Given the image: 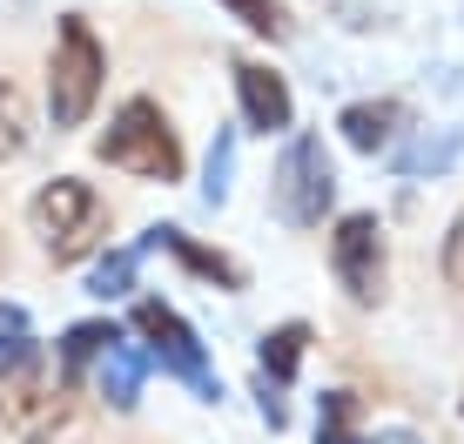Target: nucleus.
<instances>
[{"mask_svg":"<svg viewBox=\"0 0 464 444\" xmlns=\"http://www.w3.org/2000/svg\"><path fill=\"white\" fill-rule=\"evenodd\" d=\"M88 371H94V391H102L115 410H135L141 404V377H149V351H135L128 337H115V343H102V357H94Z\"/></svg>","mask_w":464,"mask_h":444,"instance_id":"obj_10","label":"nucleus"},{"mask_svg":"<svg viewBox=\"0 0 464 444\" xmlns=\"http://www.w3.org/2000/svg\"><path fill=\"white\" fill-rule=\"evenodd\" d=\"M229 162H236V135L222 129L216 149H209V169H202V202H209V209H222V202H229Z\"/></svg>","mask_w":464,"mask_h":444,"instance_id":"obj_19","label":"nucleus"},{"mask_svg":"<svg viewBox=\"0 0 464 444\" xmlns=\"http://www.w3.org/2000/svg\"><path fill=\"white\" fill-rule=\"evenodd\" d=\"M155 249H169V256L182 263L188 276L216 283V290H243V283H249V269L236 263V256H222V249H202L196 236H188V229H175V222H162V229H155Z\"/></svg>","mask_w":464,"mask_h":444,"instance_id":"obj_11","label":"nucleus"},{"mask_svg":"<svg viewBox=\"0 0 464 444\" xmlns=\"http://www.w3.org/2000/svg\"><path fill=\"white\" fill-rule=\"evenodd\" d=\"M444 283L464 296V209H458L451 229H444Z\"/></svg>","mask_w":464,"mask_h":444,"instance_id":"obj_21","label":"nucleus"},{"mask_svg":"<svg viewBox=\"0 0 464 444\" xmlns=\"http://www.w3.org/2000/svg\"><path fill=\"white\" fill-rule=\"evenodd\" d=\"M149 249H155V229L135 236L128 249H108V256L94 263V276H88V296H102V304L128 296V290H135V269H141V256H149Z\"/></svg>","mask_w":464,"mask_h":444,"instance_id":"obj_14","label":"nucleus"},{"mask_svg":"<svg viewBox=\"0 0 464 444\" xmlns=\"http://www.w3.org/2000/svg\"><path fill=\"white\" fill-rule=\"evenodd\" d=\"M458 155H464V129L424 135V141H411V149H397V176H438V169H451Z\"/></svg>","mask_w":464,"mask_h":444,"instance_id":"obj_17","label":"nucleus"},{"mask_svg":"<svg viewBox=\"0 0 464 444\" xmlns=\"http://www.w3.org/2000/svg\"><path fill=\"white\" fill-rule=\"evenodd\" d=\"M94 162L121 169V176L135 182H182V141H175L169 115L149 101V94H135V101L115 108V121H108L102 135H94Z\"/></svg>","mask_w":464,"mask_h":444,"instance_id":"obj_2","label":"nucleus"},{"mask_svg":"<svg viewBox=\"0 0 464 444\" xmlns=\"http://www.w3.org/2000/svg\"><path fill=\"white\" fill-rule=\"evenodd\" d=\"M115 337H121V323H108V316H88V323H68V330H61L54 363L68 371V384H82V371L102 357V343H115Z\"/></svg>","mask_w":464,"mask_h":444,"instance_id":"obj_13","label":"nucleus"},{"mask_svg":"<svg viewBox=\"0 0 464 444\" xmlns=\"http://www.w3.org/2000/svg\"><path fill=\"white\" fill-rule=\"evenodd\" d=\"M337 129L343 141L357 155H383V149H397V135L411 129V108L397 101V94H377V101H350L343 115H337Z\"/></svg>","mask_w":464,"mask_h":444,"instance_id":"obj_9","label":"nucleus"},{"mask_svg":"<svg viewBox=\"0 0 464 444\" xmlns=\"http://www.w3.org/2000/svg\"><path fill=\"white\" fill-rule=\"evenodd\" d=\"M363 444H424V438H411V431H377V438H363Z\"/></svg>","mask_w":464,"mask_h":444,"instance_id":"obj_22","label":"nucleus"},{"mask_svg":"<svg viewBox=\"0 0 464 444\" xmlns=\"http://www.w3.org/2000/svg\"><path fill=\"white\" fill-rule=\"evenodd\" d=\"M102 82H108V54L94 41V27L82 14H61L54 27V61H47V115L54 129H82L102 101Z\"/></svg>","mask_w":464,"mask_h":444,"instance_id":"obj_3","label":"nucleus"},{"mask_svg":"<svg viewBox=\"0 0 464 444\" xmlns=\"http://www.w3.org/2000/svg\"><path fill=\"white\" fill-rule=\"evenodd\" d=\"M74 418V384L41 343L0 357V431L21 444H54Z\"/></svg>","mask_w":464,"mask_h":444,"instance_id":"obj_1","label":"nucleus"},{"mask_svg":"<svg viewBox=\"0 0 464 444\" xmlns=\"http://www.w3.org/2000/svg\"><path fill=\"white\" fill-rule=\"evenodd\" d=\"M128 323H135V337L149 343V363H162L175 384H188L202 404H222V377H216V363H209L202 337L188 330V316L175 310V304H162V296H141Z\"/></svg>","mask_w":464,"mask_h":444,"instance_id":"obj_5","label":"nucleus"},{"mask_svg":"<svg viewBox=\"0 0 464 444\" xmlns=\"http://www.w3.org/2000/svg\"><path fill=\"white\" fill-rule=\"evenodd\" d=\"M222 7H229L236 21L249 27V34H263V41H290V14H283V0H222Z\"/></svg>","mask_w":464,"mask_h":444,"instance_id":"obj_18","label":"nucleus"},{"mask_svg":"<svg viewBox=\"0 0 464 444\" xmlns=\"http://www.w3.org/2000/svg\"><path fill=\"white\" fill-rule=\"evenodd\" d=\"M316 444H363L357 391H324V398H316Z\"/></svg>","mask_w":464,"mask_h":444,"instance_id":"obj_16","label":"nucleus"},{"mask_svg":"<svg viewBox=\"0 0 464 444\" xmlns=\"http://www.w3.org/2000/svg\"><path fill=\"white\" fill-rule=\"evenodd\" d=\"M27 222H34V236H41L47 263L68 269V263H82L88 249L102 243L108 209H102V196H94L82 176H54L34 202H27Z\"/></svg>","mask_w":464,"mask_h":444,"instance_id":"obj_4","label":"nucleus"},{"mask_svg":"<svg viewBox=\"0 0 464 444\" xmlns=\"http://www.w3.org/2000/svg\"><path fill=\"white\" fill-rule=\"evenodd\" d=\"M236 101H243V121L256 135H283L296 121L290 82H283L269 61H236Z\"/></svg>","mask_w":464,"mask_h":444,"instance_id":"obj_8","label":"nucleus"},{"mask_svg":"<svg viewBox=\"0 0 464 444\" xmlns=\"http://www.w3.org/2000/svg\"><path fill=\"white\" fill-rule=\"evenodd\" d=\"M27 141H34V108H27V94L0 74V169H14L27 155Z\"/></svg>","mask_w":464,"mask_h":444,"instance_id":"obj_15","label":"nucleus"},{"mask_svg":"<svg viewBox=\"0 0 464 444\" xmlns=\"http://www.w3.org/2000/svg\"><path fill=\"white\" fill-rule=\"evenodd\" d=\"M269 202L290 229H316L337 202V169H330L324 135H290V149L276 155V176H269Z\"/></svg>","mask_w":464,"mask_h":444,"instance_id":"obj_6","label":"nucleus"},{"mask_svg":"<svg viewBox=\"0 0 464 444\" xmlns=\"http://www.w3.org/2000/svg\"><path fill=\"white\" fill-rule=\"evenodd\" d=\"M330 276L357 310L383 304V283H391V249H383V222L371 209H350L330 229Z\"/></svg>","mask_w":464,"mask_h":444,"instance_id":"obj_7","label":"nucleus"},{"mask_svg":"<svg viewBox=\"0 0 464 444\" xmlns=\"http://www.w3.org/2000/svg\"><path fill=\"white\" fill-rule=\"evenodd\" d=\"M303 351H310V323H296V316L276 323V330H263V343H256V377L290 391V377L303 371Z\"/></svg>","mask_w":464,"mask_h":444,"instance_id":"obj_12","label":"nucleus"},{"mask_svg":"<svg viewBox=\"0 0 464 444\" xmlns=\"http://www.w3.org/2000/svg\"><path fill=\"white\" fill-rule=\"evenodd\" d=\"M21 343H34V316H27L21 304H0V357L21 351Z\"/></svg>","mask_w":464,"mask_h":444,"instance_id":"obj_20","label":"nucleus"}]
</instances>
